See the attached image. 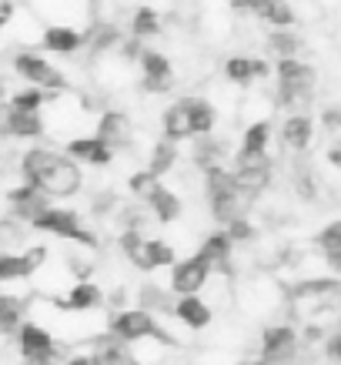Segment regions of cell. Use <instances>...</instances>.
I'll return each mask as SVG.
<instances>
[{"label": "cell", "instance_id": "obj_30", "mask_svg": "<svg viewBox=\"0 0 341 365\" xmlns=\"http://www.w3.org/2000/svg\"><path fill=\"white\" fill-rule=\"evenodd\" d=\"M318 248L325 255V262H328L331 272H341V222H328L325 228L318 232Z\"/></svg>", "mask_w": 341, "mask_h": 365}, {"label": "cell", "instance_id": "obj_40", "mask_svg": "<svg viewBox=\"0 0 341 365\" xmlns=\"http://www.w3.org/2000/svg\"><path fill=\"white\" fill-rule=\"evenodd\" d=\"M157 185H161V181H157L151 171H144V168H141V171H134V175L127 178V191H131L134 198H141V201L147 198V195H151Z\"/></svg>", "mask_w": 341, "mask_h": 365}, {"label": "cell", "instance_id": "obj_6", "mask_svg": "<svg viewBox=\"0 0 341 365\" xmlns=\"http://www.w3.org/2000/svg\"><path fill=\"white\" fill-rule=\"evenodd\" d=\"M31 232H47V235H54V238H64V242L84 245V248H94V245H98V235L84 228L78 211L57 208V205H47V208L33 218Z\"/></svg>", "mask_w": 341, "mask_h": 365}, {"label": "cell", "instance_id": "obj_37", "mask_svg": "<svg viewBox=\"0 0 341 365\" xmlns=\"http://www.w3.org/2000/svg\"><path fill=\"white\" fill-rule=\"evenodd\" d=\"M224 78L238 84V88H248L254 84V71H251V57L248 54H231L224 61Z\"/></svg>", "mask_w": 341, "mask_h": 365}, {"label": "cell", "instance_id": "obj_28", "mask_svg": "<svg viewBox=\"0 0 341 365\" xmlns=\"http://www.w3.org/2000/svg\"><path fill=\"white\" fill-rule=\"evenodd\" d=\"M137 309L147 312V315H161V312L171 315V309H174V295H171L167 288L154 285V282H144V285L137 288Z\"/></svg>", "mask_w": 341, "mask_h": 365}, {"label": "cell", "instance_id": "obj_41", "mask_svg": "<svg viewBox=\"0 0 341 365\" xmlns=\"http://www.w3.org/2000/svg\"><path fill=\"white\" fill-rule=\"evenodd\" d=\"M221 232L228 235V242L238 245V242H251L254 238V225L248 222V218H238V222H231L228 228H221Z\"/></svg>", "mask_w": 341, "mask_h": 365}, {"label": "cell", "instance_id": "obj_17", "mask_svg": "<svg viewBox=\"0 0 341 365\" xmlns=\"http://www.w3.org/2000/svg\"><path fill=\"white\" fill-rule=\"evenodd\" d=\"M17 349H21V359L23 362H31L37 355H47L54 352V335L47 332L44 325H37V322H21V329H17Z\"/></svg>", "mask_w": 341, "mask_h": 365}, {"label": "cell", "instance_id": "obj_51", "mask_svg": "<svg viewBox=\"0 0 341 365\" xmlns=\"http://www.w3.org/2000/svg\"><path fill=\"white\" fill-rule=\"evenodd\" d=\"M328 165H331V168H338V165H341V148H338V144H331V151H328Z\"/></svg>", "mask_w": 341, "mask_h": 365}, {"label": "cell", "instance_id": "obj_5", "mask_svg": "<svg viewBox=\"0 0 341 365\" xmlns=\"http://www.w3.org/2000/svg\"><path fill=\"white\" fill-rule=\"evenodd\" d=\"M228 171H231L234 185H238L244 195H251L254 201H258V195H264V191L271 188V181H275V161H271L268 151H261V155L234 151Z\"/></svg>", "mask_w": 341, "mask_h": 365}, {"label": "cell", "instance_id": "obj_7", "mask_svg": "<svg viewBox=\"0 0 341 365\" xmlns=\"http://www.w3.org/2000/svg\"><path fill=\"white\" fill-rule=\"evenodd\" d=\"M14 74L21 81H27V84H33L37 91H44V94H64L70 84H67V78L57 71L51 61H47L44 54H37V51H17L11 61Z\"/></svg>", "mask_w": 341, "mask_h": 365}, {"label": "cell", "instance_id": "obj_32", "mask_svg": "<svg viewBox=\"0 0 341 365\" xmlns=\"http://www.w3.org/2000/svg\"><path fill=\"white\" fill-rule=\"evenodd\" d=\"M117 44H121V31L110 21H98L90 31H84V47H90L94 54H104V51H110Z\"/></svg>", "mask_w": 341, "mask_h": 365}, {"label": "cell", "instance_id": "obj_31", "mask_svg": "<svg viewBox=\"0 0 341 365\" xmlns=\"http://www.w3.org/2000/svg\"><path fill=\"white\" fill-rule=\"evenodd\" d=\"M177 158H181L177 144H171V141H154V148H151V158H147V168H144V171H151V175L161 181L167 171H174Z\"/></svg>", "mask_w": 341, "mask_h": 365}, {"label": "cell", "instance_id": "obj_38", "mask_svg": "<svg viewBox=\"0 0 341 365\" xmlns=\"http://www.w3.org/2000/svg\"><path fill=\"white\" fill-rule=\"evenodd\" d=\"M127 349H131V345H121V342H114V339H104V342H100V349L94 355H98L100 359V365H137L134 362V355L127 352Z\"/></svg>", "mask_w": 341, "mask_h": 365}, {"label": "cell", "instance_id": "obj_39", "mask_svg": "<svg viewBox=\"0 0 341 365\" xmlns=\"http://www.w3.org/2000/svg\"><path fill=\"white\" fill-rule=\"evenodd\" d=\"M27 232H31V228H27L23 222H17L14 215L0 218V245H4V248H14V245H21Z\"/></svg>", "mask_w": 341, "mask_h": 365}, {"label": "cell", "instance_id": "obj_43", "mask_svg": "<svg viewBox=\"0 0 341 365\" xmlns=\"http://www.w3.org/2000/svg\"><path fill=\"white\" fill-rule=\"evenodd\" d=\"M325 359H328L331 365L341 359V335H338V329H331V332H328V342H325Z\"/></svg>", "mask_w": 341, "mask_h": 365}, {"label": "cell", "instance_id": "obj_2", "mask_svg": "<svg viewBox=\"0 0 341 365\" xmlns=\"http://www.w3.org/2000/svg\"><path fill=\"white\" fill-rule=\"evenodd\" d=\"M204 198H208L211 218H214L221 228H228V225L238 222V218H248V211H251V205H254L251 195H244V191L234 185L231 171L224 165L204 171Z\"/></svg>", "mask_w": 341, "mask_h": 365}, {"label": "cell", "instance_id": "obj_35", "mask_svg": "<svg viewBox=\"0 0 341 365\" xmlns=\"http://www.w3.org/2000/svg\"><path fill=\"white\" fill-rule=\"evenodd\" d=\"M47 101H51V94H44V91L37 88H23V91H14L11 98H7V108L11 111H27V114H37L41 108H44Z\"/></svg>", "mask_w": 341, "mask_h": 365}, {"label": "cell", "instance_id": "obj_34", "mask_svg": "<svg viewBox=\"0 0 341 365\" xmlns=\"http://www.w3.org/2000/svg\"><path fill=\"white\" fill-rule=\"evenodd\" d=\"M268 141H271V121L261 118V121H251L241 134V148L238 151H251V155H261L268 151Z\"/></svg>", "mask_w": 341, "mask_h": 365}, {"label": "cell", "instance_id": "obj_13", "mask_svg": "<svg viewBox=\"0 0 341 365\" xmlns=\"http://www.w3.org/2000/svg\"><path fill=\"white\" fill-rule=\"evenodd\" d=\"M64 155L70 158V161H78V165L84 161V165H90V168H110V161H114V151L104 148L94 134L70 138V141L64 144Z\"/></svg>", "mask_w": 341, "mask_h": 365}, {"label": "cell", "instance_id": "obj_1", "mask_svg": "<svg viewBox=\"0 0 341 365\" xmlns=\"http://www.w3.org/2000/svg\"><path fill=\"white\" fill-rule=\"evenodd\" d=\"M21 175L23 185H31L33 191H41L51 201H67L84 188V168L78 161H70L64 151H51L41 144L27 148L21 155Z\"/></svg>", "mask_w": 341, "mask_h": 365}, {"label": "cell", "instance_id": "obj_18", "mask_svg": "<svg viewBox=\"0 0 341 365\" xmlns=\"http://www.w3.org/2000/svg\"><path fill=\"white\" fill-rule=\"evenodd\" d=\"M177 258H174V248L164 242V238H144L137 255L131 258L134 268L141 272H157V268H171Z\"/></svg>", "mask_w": 341, "mask_h": 365}, {"label": "cell", "instance_id": "obj_24", "mask_svg": "<svg viewBox=\"0 0 341 365\" xmlns=\"http://www.w3.org/2000/svg\"><path fill=\"white\" fill-rule=\"evenodd\" d=\"M47 124L37 114H27V111H7V138L14 141H33V138H44Z\"/></svg>", "mask_w": 341, "mask_h": 365}, {"label": "cell", "instance_id": "obj_26", "mask_svg": "<svg viewBox=\"0 0 341 365\" xmlns=\"http://www.w3.org/2000/svg\"><path fill=\"white\" fill-rule=\"evenodd\" d=\"M224 155H228V144L221 141V138H201V141H194V148H191V161H194V168H198L201 175L208 171V168H218L224 165Z\"/></svg>", "mask_w": 341, "mask_h": 365}, {"label": "cell", "instance_id": "obj_20", "mask_svg": "<svg viewBox=\"0 0 341 365\" xmlns=\"http://www.w3.org/2000/svg\"><path fill=\"white\" fill-rule=\"evenodd\" d=\"M54 305L61 312H94L104 305V292L94 282H78V285L67 288L64 299H54Z\"/></svg>", "mask_w": 341, "mask_h": 365}, {"label": "cell", "instance_id": "obj_15", "mask_svg": "<svg viewBox=\"0 0 341 365\" xmlns=\"http://www.w3.org/2000/svg\"><path fill=\"white\" fill-rule=\"evenodd\" d=\"M41 47L51 54H78L84 47V31L74 24H47L41 34Z\"/></svg>", "mask_w": 341, "mask_h": 365}, {"label": "cell", "instance_id": "obj_42", "mask_svg": "<svg viewBox=\"0 0 341 365\" xmlns=\"http://www.w3.org/2000/svg\"><path fill=\"white\" fill-rule=\"evenodd\" d=\"M141 242H144V235H141V232H127V228H124V232H121V238H117V245H121V252L127 255V262H131L134 255H137V248H141Z\"/></svg>", "mask_w": 341, "mask_h": 365}, {"label": "cell", "instance_id": "obj_49", "mask_svg": "<svg viewBox=\"0 0 341 365\" xmlns=\"http://www.w3.org/2000/svg\"><path fill=\"white\" fill-rule=\"evenodd\" d=\"M11 17H14V4H11V0H0V31L7 27V21H11Z\"/></svg>", "mask_w": 341, "mask_h": 365}, {"label": "cell", "instance_id": "obj_47", "mask_svg": "<svg viewBox=\"0 0 341 365\" xmlns=\"http://www.w3.org/2000/svg\"><path fill=\"white\" fill-rule=\"evenodd\" d=\"M234 17H251V0H228Z\"/></svg>", "mask_w": 341, "mask_h": 365}, {"label": "cell", "instance_id": "obj_36", "mask_svg": "<svg viewBox=\"0 0 341 365\" xmlns=\"http://www.w3.org/2000/svg\"><path fill=\"white\" fill-rule=\"evenodd\" d=\"M268 51H271L278 61L298 57V51H301V37H298L295 31H271L268 34Z\"/></svg>", "mask_w": 341, "mask_h": 365}, {"label": "cell", "instance_id": "obj_4", "mask_svg": "<svg viewBox=\"0 0 341 365\" xmlns=\"http://www.w3.org/2000/svg\"><path fill=\"white\" fill-rule=\"evenodd\" d=\"M107 335L114 342L121 345H134V342H147V339H154V342H164V345H174V339L161 329V322L154 315H147L141 309H121L107 325Z\"/></svg>", "mask_w": 341, "mask_h": 365}, {"label": "cell", "instance_id": "obj_19", "mask_svg": "<svg viewBox=\"0 0 341 365\" xmlns=\"http://www.w3.org/2000/svg\"><path fill=\"white\" fill-rule=\"evenodd\" d=\"M171 315H174L177 322H184L191 332H201V329H208L211 319H214L211 305L201 299V295H181V299H174V309H171Z\"/></svg>", "mask_w": 341, "mask_h": 365}, {"label": "cell", "instance_id": "obj_44", "mask_svg": "<svg viewBox=\"0 0 341 365\" xmlns=\"http://www.w3.org/2000/svg\"><path fill=\"white\" fill-rule=\"evenodd\" d=\"M114 205H117V198H114V191H98V198H94L90 211H94V215H104V211H110Z\"/></svg>", "mask_w": 341, "mask_h": 365}, {"label": "cell", "instance_id": "obj_21", "mask_svg": "<svg viewBox=\"0 0 341 365\" xmlns=\"http://www.w3.org/2000/svg\"><path fill=\"white\" fill-rule=\"evenodd\" d=\"M161 128H164V141L171 144H181L187 138H194L191 134V114H187V98H177L171 101L161 114Z\"/></svg>", "mask_w": 341, "mask_h": 365}, {"label": "cell", "instance_id": "obj_48", "mask_svg": "<svg viewBox=\"0 0 341 365\" xmlns=\"http://www.w3.org/2000/svg\"><path fill=\"white\" fill-rule=\"evenodd\" d=\"M251 71H254V81H264L268 74H271V67L264 64L261 57H251Z\"/></svg>", "mask_w": 341, "mask_h": 365}, {"label": "cell", "instance_id": "obj_3", "mask_svg": "<svg viewBox=\"0 0 341 365\" xmlns=\"http://www.w3.org/2000/svg\"><path fill=\"white\" fill-rule=\"evenodd\" d=\"M275 74H278V104L288 114L308 111V104L318 94V71L305 64V61H298V57H288V61H278Z\"/></svg>", "mask_w": 341, "mask_h": 365}, {"label": "cell", "instance_id": "obj_25", "mask_svg": "<svg viewBox=\"0 0 341 365\" xmlns=\"http://www.w3.org/2000/svg\"><path fill=\"white\" fill-rule=\"evenodd\" d=\"M231 252H234V245L228 242V235L224 232H214L208 235L204 242H201V258L208 262L211 268H221V272H231Z\"/></svg>", "mask_w": 341, "mask_h": 365}, {"label": "cell", "instance_id": "obj_45", "mask_svg": "<svg viewBox=\"0 0 341 365\" xmlns=\"http://www.w3.org/2000/svg\"><path fill=\"white\" fill-rule=\"evenodd\" d=\"M321 124L328 128L331 134H338V128H341V114H338V108H325L321 111Z\"/></svg>", "mask_w": 341, "mask_h": 365}, {"label": "cell", "instance_id": "obj_14", "mask_svg": "<svg viewBox=\"0 0 341 365\" xmlns=\"http://www.w3.org/2000/svg\"><path fill=\"white\" fill-rule=\"evenodd\" d=\"M311 141H315V121L308 114H288L281 124V144L288 155H308Z\"/></svg>", "mask_w": 341, "mask_h": 365}, {"label": "cell", "instance_id": "obj_9", "mask_svg": "<svg viewBox=\"0 0 341 365\" xmlns=\"http://www.w3.org/2000/svg\"><path fill=\"white\" fill-rule=\"evenodd\" d=\"M214 268L201 258V255H187V258H181V262H174L171 265V295L174 299H181V295H198L201 288L208 285V278Z\"/></svg>", "mask_w": 341, "mask_h": 365}, {"label": "cell", "instance_id": "obj_29", "mask_svg": "<svg viewBox=\"0 0 341 365\" xmlns=\"http://www.w3.org/2000/svg\"><path fill=\"white\" fill-rule=\"evenodd\" d=\"M23 312H27V302L21 295H11V292H0V339H7L21 329Z\"/></svg>", "mask_w": 341, "mask_h": 365}, {"label": "cell", "instance_id": "obj_33", "mask_svg": "<svg viewBox=\"0 0 341 365\" xmlns=\"http://www.w3.org/2000/svg\"><path fill=\"white\" fill-rule=\"evenodd\" d=\"M161 34V14L154 7H137L131 17V37L134 41H151Z\"/></svg>", "mask_w": 341, "mask_h": 365}, {"label": "cell", "instance_id": "obj_22", "mask_svg": "<svg viewBox=\"0 0 341 365\" xmlns=\"http://www.w3.org/2000/svg\"><path fill=\"white\" fill-rule=\"evenodd\" d=\"M137 64H141V71H144L141 81H151V84H174V64H171V57H167L164 51L144 47L141 57H137Z\"/></svg>", "mask_w": 341, "mask_h": 365}, {"label": "cell", "instance_id": "obj_46", "mask_svg": "<svg viewBox=\"0 0 341 365\" xmlns=\"http://www.w3.org/2000/svg\"><path fill=\"white\" fill-rule=\"evenodd\" d=\"M23 365H64V359H61V352H47V355H37V359H31V362H23Z\"/></svg>", "mask_w": 341, "mask_h": 365}, {"label": "cell", "instance_id": "obj_50", "mask_svg": "<svg viewBox=\"0 0 341 365\" xmlns=\"http://www.w3.org/2000/svg\"><path fill=\"white\" fill-rule=\"evenodd\" d=\"M64 365H100L98 355H74V359H67Z\"/></svg>", "mask_w": 341, "mask_h": 365}, {"label": "cell", "instance_id": "obj_23", "mask_svg": "<svg viewBox=\"0 0 341 365\" xmlns=\"http://www.w3.org/2000/svg\"><path fill=\"white\" fill-rule=\"evenodd\" d=\"M147 208H151V218H154L157 225H174V218L181 215V198H177L174 191L167 188V185H157L151 195H147Z\"/></svg>", "mask_w": 341, "mask_h": 365}, {"label": "cell", "instance_id": "obj_8", "mask_svg": "<svg viewBox=\"0 0 341 365\" xmlns=\"http://www.w3.org/2000/svg\"><path fill=\"white\" fill-rule=\"evenodd\" d=\"M298 349H301V342H298V332L291 325H271L261 335L258 365H295Z\"/></svg>", "mask_w": 341, "mask_h": 365}, {"label": "cell", "instance_id": "obj_16", "mask_svg": "<svg viewBox=\"0 0 341 365\" xmlns=\"http://www.w3.org/2000/svg\"><path fill=\"white\" fill-rule=\"evenodd\" d=\"M251 17L268 24L271 31H295L298 24L291 0H251Z\"/></svg>", "mask_w": 341, "mask_h": 365}, {"label": "cell", "instance_id": "obj_12", "mask_svg": "<svg viewBox=\"0 0 341 365\" xmlns=\"http://www.w3.org/2000/svg\"><path fill=\"white\" fill-rule=\"evenodd\" d=\"M4 198H7V205H11V215L17 218V222L27 225V228H31L33 218L51 205V198H44L41 191H33L31 185H14V188L4 191Z\"/></svg>", "mask_w": 341, "mask_h": 365}, {"label": "cell", "instance_id": "obj_27", "mask_svg": "<svg viewBox=\"0 0 341 365\" xmlns=\"http://www.w3.org/2000/svg\"><path fill=\"white\" fill-rule=\"evenodd\" d=\"M187 114H191V134L194 138H208L218 124V108L208 98H187Z\"/></svg>", "mask_w": 341, "mask_h": 365}, {"label": "cell", "instance_id": "obj_11", "mask_svg": "<svg viewBox=\"0 0 341 365\" xmlns=\"http://www.w3.org/2000/svg\"><path fill=\"white\" fill-rule=\"evenodd\" d=\"M94 138H98L104 148H110L114 155H117V151H124V148H131V141H134L131 118H127L124 111H117V108H110V111H104L98 118Z\"/></svg>", "mask_w": 341, "mask_h": 365}, {"label": "cell", "instance_id": "obj_10", "mask_svg": "<svg viewBox=\"0 0 341 365\" xmlns=\"http://www.w3.org/2000/svg\"><path fill=\"white\" fill-rule=\"evenodd\" d=\"M44 262H47L44 245H31V248H21V252H0V285L31 278Z\"/></svg>", "mask_w": 341, "mask_h": 365}]
</instances>
